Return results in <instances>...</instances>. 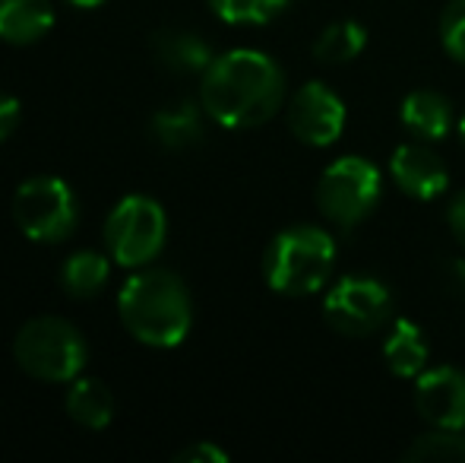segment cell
Segmentation results:
<instances>
[{
	"instance_id": "7",
	"label": "cell",
	"mask_w": 465,
	"mask_h": 463,
	"mask_svg": "<svg viewBox=\"0 0 465 463\" xmlns=\"http://www.w3.org/2000/svg\"><path fill=\"white\" fill-rule=\"evenodd\" d=\"M13 219L25 238L57 245L74 235L80 223V204L67 181L54 175H35L19 185L13 197Z\"/></svg>"
},
{
	"instance_id": "27",
	"label": "cell",
	"mask_w": 465,
	"mask_h": 463,
	"mask_svg": "<svg viewBox=\"0 0 465 463\" xmlns=\"http://www.w3.org/2000/svg\"><path fill=\"white\" fill-rule=\"evenodd\" d=\"M453 277H456V283L465 289V260H453Z\"/></svg>"
},
{
	"instance_id": "23",
	"label": "cell",
	"mask_w": 465,
	"mask_h": 463,
	"mask_svg": "<svg viewBox=\"0 0 465 463\" xmlns=\"http://www.w3.org/2000/svg\"><path fill=\"white\" fill-rule=\"evenodd\" d=\"M178 463H228V454L222 451L213 441H196V445L184 448V451L174 458Z\"/></svg>"
},
{
	"instance_id": "18",
	"label": "cell",
	"mask_w": 465,
	"mask_h": 463,
	"mask_svg": "<svg viewBox=\"0 0 465 463\" xmlns=\"http://www.w3.org/2000/svg\"><path fill=\"white\" fill-rule=\"evenodd\" d=\"M111 277V260L98 251H76L64 260L61 286L74 298H93L104 289Z\"/></svg>"
},
{
	"instance_id": "3",
	"label": "cell",
	"mask_w": 465,
	"mask_h": 463,
	"mask_svg": "<svg viewBox=\"0 0 465 463\" xmlns=\"http://www.w3.org/2000/svg\"><path fill=\"white\" fill-rule=\"evenodd\" d=\"M336 238L320 226H288L263 251V279L279 296H313L336 270Z\"/></svg>"
},
{
	"instance_id": "6",
	"label": "cell",
	"mask_w": 465,
	"mask_h": 463,
	"mask_svg": "<svg viewBox=\"0 0 465 463\" xmlns=\"http://www.w3.org/2000/svg\"><path fill=\"white\" fill-rule=\"evenodd\" d=\"M168 238V216L159 200L146 194L124 197L104 219V245L114 264L121 267H149L162 254Z\"/></svg>"
},
{
	"instance_id": "20",
	"label": "cell",
	"mask_w": 465,
	"mask_h": 463,
	"mask_svg": "<svg viewBox=\"0 0 465 463\" xmlns=\"http://www.w3.org/2000/svg\"><path fill=\"white\" fill-rule=\"evenodd\" d=\"M405 463H465V428H434L418 435L402 454Z\"/></svg>"
},
{
	"instance_id": "24",
	"label": "cell",
	"mask_w": 465,
	"mask_h": 463,
	"mask_svg": "<svg viewBox=\"0 0 465 463\" xmlns=\"http://www.w3.org/2000/svg\"><path fill=\"white\" fill-rule=\"evenodd\" d=\"M16 124H19V102L13 96L0 93V143L16 130Z\"/></svg>"
},
{
	"instance_id": "5",
	"label": "cell",
	"mask_w": 465,
	"mask_h": 463,
	"mask_svg": "<svg viewBox=\"0 0 465 463\" xmlns=\"http://www.w3.org/2000/svg\"><path fill=\"white\" fill-rule=\"evenodd\" d=\"M383 175L364 156H342L330 162L317 181V210L339 229H355L377 210Z\"/></svg>"
},
{
	"instance_id": "14",
	"label": "cell",
	"mask_w": 465,
	"mask_h": 463,
	"mask_svg": "<svg viewBox=\"0 0 465 463\" xmlns=\"http://www.w3.org/2000/svg\"><path fill=\"white\" fill-rule=\"evenodd\" d=\"M153 48L162 67L174 70V74H203L215 61L206 38L190 29H162L153 38Z\"/></svg>"
},
{
	"instance_id": "1",
	"label": "cell",
	"mask_w": 465,
	"mask_h": 463,
	"mask_svg": "<svg viewBox=\"0 0 465 463\" xmlns=\"http://www.w3.org/2000/svg\"><path fill=\"white\" fill-rule=\"evenodd\" d=\"M282 102L285 70L263 51H225L203 70L200 106L222 127H260L279 112Z\"/></svg>"
},
{
	"instance_id": "22",
	"label": "cell",
	"mask_w": 465,
	"mask_h": 463,
	"mask_svg": "<svg viewBox=\"0 0 465 463\" xmlns=\"http://www.w3.org/2000/svg\"><path fill=\"white\" fill-rule=\"evenodd\" d=\"M440 45L456 64H465V0H450L443 10Z\"/></svg>"
},
{
	"instance_id": "15",
	"label": "cell",
	"mask_w": 465,
	"mask_h": 463,
	"mask_svg": "<svg viewBox=\"0 0 465 463\" xmlns=\"http://www.w3.org/2000/svg\"><path fill=\"white\" fill-rule=\"evenodd\" d=\"M383 358L386 368L396 377H418L428 368V343L418 324L396 317L390 324V334L383 340Z\"/></svg>"
},
{
	"instance_id": "25",
	"label": "cell",
	"mask_w": 465,
	"mask_h": 463,
	"mask_svg": "<svg viewBox=\"0 0 465 463\" xmlns=\"http://www.w3.org/2000/svg\"><path fill=\"white\" fill-rule=\"evenodd\" d=\"M447 223H450L453 238L465 247V191H460L453 197V204H450V210H447Z\"/></svg>"
},
{
	"instance_id": "26",
	"label": "cell",
	"mask_w": 465,
	"mask_h": 463,
	"mask_svg": "<svg viewBox=\"0 0 465 463\" xmlns=\"http://www.w3.org/2000/svg\"><path fill=\"white\" fill-rule=\"evenodd\" d=\"M64 4L76 6V10H95V6H102L104 0H64Z\"/></svg>"
},
{
	"instance_id": "16",
	"label": "cell",
	"mask_w": 465,
	"mask_h": 463,
	"mask_svg": "<svg viewBox=\"0 0 465 463\" xmlns=\"http://www.w3.org/2000/svg\"><path fill=\"white\" fill-rule=\"evenodd\" d=\"M203 106L178 102L153 115V136L165 149H190L203 140Z\"/></svg>"
},
{
	"instance_id": "4",
	"label": "cell",
	"mask_w": 465,
	"mask_h": 463,
	"mask_svg": "<svg viewBox=\"0 0 465 463\" xmlns=\"http://www.w3.org/2000/svg\"><path fill=\"white\" fill-rule=\"evenodd\" d=\"M13 358L35 381L70 384L89 362V343L70 321L54 315L32 317L13 340Z\"/></svg>"
},
{
	"instance_id": "2",
	"label": "cell",
	"mask_w": 465,
	"mask_h": 463,
	"mask_svg": "<svg viewBox=\"0 0 465 463\" xmlns=\"http://www.w3.org/2000/svg\"><path fill=\"white\" fill-rule=\"evenodd\" d=\"M117 315L136 343L172 349L187 340L193 327V302L184 279L162 267H143L121 286Z\"/></svg>"
},
{
	"instance_id": "17",
	"label": "cell",
	"mask_w": 465,
	"mask_h": 463,
	"mask_svg": "<svg viewBox=\"0 0 465 463\" xmlns=\"http://www.w3.org/2000/svg\"><path fill=\"white\" fill-rule=\"evenodd\" d=\"M67 413L74 422H80L83 428H104L111 419H114V397L95 377H76L70 381L67 390Z\"/></svg>"
},
{
	"instance_id": "12",
	"label": "cell",
	"mask_w": 465,
	"mask_h": 463,
	"mask_svg": "<svg viewBox=\"0 0 465 463\" xmlns=\"http://www.w3.org/2000/svg\"><path fill=\"white\" fill-rule=\"evenodd\" d=\"M399 117H402V127L409 130L415 140L424 143H437L443 136L453 134L456 127V112L453 102L447 96L434 93V89H415L402 99V108H399Z\"/></svg>"
},
{
	"instance_id": "11",
	"label": "cell",
	"mask_w": 465,
	"mask_h": 463,
	"mask_svg": "<svg viewBox=\"0 0 465 463\" xmlns=\"http://www.w3.org/2000/svg\"><path fill=\"white\" fill-rule=\"evenodd\" d=\"M390 178L405 197L411 200H437L450 187V168L424 140L402 143L390 159Z\"/></svg>"
},
{
	"instance_id": "19",
	"label": "cell",
	"mask_w": 465,
	"mask_h": 463,
	"mask_svg": "<svg viewBox=\"0 0 465 463\" xmlns=\"http://www.w3.org/2000/svg\"><path fill=\"white\" fill-rule=\"evenodd\" d=\"M368 45V32H364L361 23H351V19H339V23H330L313 42V57L320 64H349L355 61L358 55Z\"/></svg>"
},
{
	"instance_id": "28",
	"label": "cell",
	"mask_w": 465,
	"mask_h": 463,
	"mask_svg": "<svg viewBox=\"0 0 465 463\" xmlns=\"http://www.w3.org/2000/svg\"><path fill=\"white\" fill-rule=\"evenodd\" d=\"M456 130H460V140H462V146H465V115L460 117V124H456Z\"/></svg>"
},
{
	"instance_id": "9",
	"label": "cell",
	"mask_w": 465,
	"mask_h": 463,
	"mask_svg": "<svg viewBox=\"0 0 465 463\" xmlns=\"http://www.w3.org/2000/svg\"><path fill=\"white\" fill-rule=\"evenodd\" d=\"M345 102L332 93L326 83H304L298 93L292 96L285 108L288 130L294 134V140H301L304 146L323 149L342 136L345 130Z\"/></svg>"
},
{
	"instance_id": "8",
	"label": "cell",
	"mask_w": 465,
	"mask_h": 463,
	"mask_svg": "<svg viewBox=\"0 0 465 463\" xmlns=\"http://www.w3.org/2000/svg\"><path fill=\"white\" fill-rule=\"evenodd\" d=\"M392 315V296L377 277L351 273L326 289L323 317L336 334L342 337H371L380 327H386Z\"/></svg>"
},
{
	"instance_id": "21",
	"label": "cell",
	"mask_w": 465,
	"mask_h": 463,
	"mask_svg": "<svg viewBox=\"0 0 465 463\" xmlns=\"http://www.w3.org/2000/svg\"><path fill=\"white\" fill-rule=\"evenodd\" d=\"M292 0H209L213 13L232 25H260L276 19Z\"/></svg>"
},
{
	"instance_id": "10",
	"label": "cell",
	"mask_w": 465,
	"mask_h": 463,
	"mask_svg": "<svg viewBox=\"0 0 465 463\" xmlns=\"http://www.w3.org/2000/svg\"><path fill=\"white\" fill-rule=\"evenodd\" d=\"M415 409L430 428H465V375L453 365L415 377Z\"/></svg>"
},
{
	"instance_id": "13",
	"label": "cell",
	"mask_w": 465,
	"mask_h": 463,
	"mask_svg": "<svg viewBox=\"0 0 465 463\" xmlns=\"http://www.w3.org/2000/svg\"><path fill=\"white\" fill-rule=\"evenodd\" d=\"M54 25L51 0H0V38L6 45H32Z\"/></svg>"
}]
</instances>
